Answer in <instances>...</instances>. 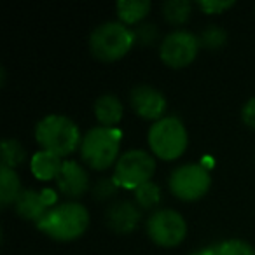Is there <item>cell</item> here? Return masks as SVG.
Segmentation results:
<instances>
[{
  "instance_id": "2e32d148",
  "label": "cell",
  "mask_w": 255,
  "mask_h": 255,
  "mask_svg": "<svg viewBox=\"0 0 255 255\" xmlns=\"http://www.w3.org/2000/svg\"><path fill=\"white\" fill-rule=\"evenodd\" d=\"M21 182L12 168L0 166V203L2 206L14 205L21 194Z\"/></svg>"
},
{
  "instance_id": "277c9868",
  "label": "cell",
  "mask_w": 255,
  "mask_h": 255,
  "mask_svg": "<svg viewBox=\"0 0 255 255\" xmlns=\"http://www.w3.org/2000/svg\"><path fill=\"white\" fill-rule=\"evenodd\" d=\"M147 142L154 156L164 161H173L185 152L189 135L180 117L164 116L149 128Z\"/></svg>"
},
{
  "instance_id": "6da1fadb",
  "label": "cell",
  "mask_w": 255,
  "mask_h": 255,
  "mask_svg": "<svg viewBox=\"0 0 255 255\" xmlns=\"http://www.w3.org/2000/svg\"><path fill=\"white\" fill-rule=\"evenodd\" d=\"M89 212L77 201H67L51 206L37 222V229L56 241H74L86 233Z\"/></svg>"
},
{
  "instance_id": "e0dca14e",
  "label": "cell",
  "mask_w": 255,
  "mask_h": 255,
  "mask_svg": "<svg viewBox=\"0 0 255 255\" xmlns=\"http://www.w3.org/2000/svg\"><path fill=\"white\" fill-rule=\"evenodd\" d=\"M117 16L124 25H135L140 23L150 12L149 0H119L116 5Z\"/></svg>"
},
{
  "instance_id": "4fadbf2b",
  "label": "cell",
  "mask_w": 255,
  "mask_h": 255,
  "mask_svg": "<svg viewBox=\"0 0 255 255\" xmlns=\"http://www.w3.org/2000/svg\"><path fill=\"white\" fill-rule=\"evenodd\" d=\"M105 219L116 233H131L140 222V208L131 201H117L109 206Z\"/></svg>"
},
{
  "instance_id": "603a6c76",
  "label": "cell",
  "mask_w": 255,
  "mask_h": 255,
  "mask_svg": "<svg viewBox=\"0 0 255 255\" xmlns=\"http://www.w3.org/2000/svg\"><path fill=\"white\" fill-rule=\"evenodd\" d=\"M117 189H119V185H117V182L114 178H102L93 187V194H95L96 199H107L116 194Z\"/></svg>"
},
{
  "instance_id": "8fae6325",
  "label": "cell",
  "mask_w": 255,
  "mask_h": 255,
  "mask_svg": "<svg viewBox=\"0 0 255 255\" xmlns=\"http://www.w3.org/2000/svg\"><path fill=\"white\" fill-rule=\"evenodd\" d=\"M54 205H56V192L53 189H42L40 192L26 189L19 194L18 201L14 203V208L19 217L39 222L46 215L47 210Z\"/></svg>"
},
{
  "instance_id": "9a60e30c",
  "label": "cell",
  "mask_w": 255,
  "mask_h": 255,
  "mask_svg": "<svg viewBox=\"0 0 255 255\" xmlns=\"http://www.w3.org/2000/svg\"><path fill=\"white\" fill-rule=\"evenodd\" d=\"M124 107L123 102L116 95H102L95 102V117L102 126L116 128V124L123 119Z\"/></svg>"
},
{
  "instance_id": "30bf717a",
  "label": "cell",
  "mask_w": 255,
  "mask_h": 255,
  "mask_svg": "<svg viewBox=\"0 0 255 255\" xmlns=\"http://www.w3.org/2000/svg\"><path fill=\"white\" fill-rule=\"evenodd\" d=\"M129 103H131L133 110L143 119L150 121H159L164 117L166 112V98L159 89L152 88V86L140 84L131 89L129 93Z\"/></svg>"
},
{
  "instance_id": "d6986e66",
  "label": "cell",
  "mask_w": 255,
  "mask_h": 255,
  "mask_svg": "<svg viewBox=\"0 0 255 255\" xmlns=\"http://www.w3.org/2000/svg\"><path fill=\"white\" fill-rule=\"evenodd\" d=\"M161 201V189L154 182H147V184L140 185L138 189H135V203L138 208L150 210L156 208Z\"/></svg>"
},
{
  "instance_id": "8992f818",
  "label": "cell",
  "mask_w": 255,
  "mask_h": 255,
  "mask_svg": "<svg viewBox=\"0 0 255 255\" xmlns=\"http://www.w3.org/2000/svg\"><path fill=\"white\" fill-rule=\"evenodd\" d=\"M168 185L171 194L182 201H198L212 187V175L201 163L180 164L170 173Z\"/></svg>"
},
{
  "instance_id": "cb8c5ba5",
  "label": "cell",
  "mask_w": 255,
  "mask_h": 255,
  "mask_svg": "<svg viewBox=\"0 0 255 255\" xmlns=\"http://www.w3.org/2000/svg\"><path fill=\"white\" fill-rule=\"evenodd\" d=\"M233 5V0H201V2H198V7L206 14H219V12L227 11Z\"/></svg>"
},
{
  "instance_id": "52a82bcc",
  "label": "cell",
  "mask_w": 255,
  "mask_h": 255,
  "mask_svg": "<svg viewBox=\"0 0 255 255\" xmlns=\"http://www.w3.org/2000/svg\"><path fill=\"white\" fill-rule=\"evenodd\" d=\"M156 171V161L152 154L142 149H131L121 154L114 168V180L119 187L138 189L140 185L147 184Z\"/></svg>"
},
{
  "instance_id": "5b68a950",
  "label": "cell",
  "mask_w": 255,
  "mask_h": 255,
  "mask_svg": "<svg viewBox=\"0 0 255 255\" xmlns=\"http://www.w3.org/2000/svg\"><path fill=\"white\" fill-rule=\"evenodd\" d=\"M135 32L121 21H107L96 26L89 37L93 56L102 61H117L135 44Z\"/></svg>"
},
{
  "instance_id": "5bb4252c",
  "label": "cell",
  "mask_w": 255,
  "mask_h": 255,
  "mask_svg": "<svg viewBox=\"0 0 255 255\" xmlns=\"http://www.w3.org/2000/svg\"><path fill=\"white\" fill-rule=\"evenodd\" d=\"M61 168H63L61 157L42 149L37 150L32 156V159H30V170H32L33 177L44 182L56 180Z\"/></svg>"
},
{
  "instance_id": "ffe728a7",
  "label": "cell",
  "mask_w": 255,
  "mask_h": 255,
  "mask_svg": "<svg viewBox=\"0 0 255 255\" xmlns=\"http://www.w3.org/2000/svg\"><path fill=\"white\" fill-rule=\"evenodd\" d=\"M0 157H2V166L14 170L16 166H19L26 159V152L18 140L7 138L2 142V154H0Z\"/></svg>"
},
{
  "instance_id": "4316f807",
  "label": "cell",
  "mask_w": 255,
  "mask_h": 255,
  "mask_svg": "<svg viewBox=\"0 0 255 255\" xmlns=\"http://www.w3.org/2000/svg\"><path fill=\"white\" fill-rule=\"evenodd\" d=\"M191 255H215L213 254V245L212 247H205V248H199V250H194Z\"/></svg>"
},
{
  "instance_id": "7a4b0ae2",
  "label": "cell",
  "mask_w": 255,
  "mask_h": 255,
  "mask_svg": "<svg viewBox=\"0 0 255 255\" xmlns=\"http://www.w3.org/2000/svg\"><path fill=\"white\" fill-rule=\"evenodd\" d=\"M35 140L42 150L67 157L77 147H81L82 136L79 126L70 117L61 114H49L37 123Z\"/></svg>"
},
{
  "instance_id": "44dd1931",
  "label": "cell",
  "mask_w": 255,
  "mask_h": 255,
  "mask_svg": "<svg viewBox=\"0 0 255 255\" xmlns=\"http://www.w3.org/2000/svg\"><path fill=\"white\" fill-rule=\"evenodd\" d=\"M215 255H255V248L243 240H226L213 245Z\"/></svg>"
},
{
  "instance_id": "ba28073f",
  "label": "cell",
  "mask_w": 255,
  "mask_h": 255,
  "mask_svg": "<svg viewBox=\"0 0 255 255\" xmlns=\"http://www.w3.org/2000/svg\"><path fill=\"white\" fill-rule=\"evenodd\" d=\"M147 234L159 247H177L185 240L187 224L178 212L161 208L156 210L147 220Z\"/></svg>"
},
{
  "instance_id": "ac0fdd59",
  "label": "cell",
  "mask_w": 255,
  "mask_h": 255,
  "mask_svg": "<svg viewBox=\"0 0 255 255\" xmlns=\"http://www.w3.org/2000/svg\"><path fill=\"white\" fill-rule=\"evenodd\" d=\"M192 11V4L189 0H168L163 5L164 19L171 25H184Z\"/></svg>"
},
{
  "instance_id": "484cf974",
  "label": "cell",
  "mask_w": 255,
  "mask_h": 255,
  "mask_svg": "<svg viewBox=\"0 0 255 255\" xmlns=\"http://www.w3.org/2000/svg\"><path fill=\"white\" fill-rule=\"evenodd\" d=\"M241 119H243V123L248 128L255 129V96L243 105V109H241Z\"/></svg>"
},
{
  "instance_id": "9c48e42d",
  "label": "cell",
  "mask_w": 255,
  "mask_h": 255,
  "mask_svg": "<svg viewBox=\"0 0 255 255\" xmlns=\"http://www.w3.org/2000/svg\"><path fill=\"white\" fill-rule=\"evenodd\" d=\"M199 47H201L199 37L187 30H175L168 33L161 42L159 56L163 63L170 68H184L196 60Z\"/></svg>"
},
{
  "instance_id": "7c38bea8",
  "label": "cell",
  "mask_w": 255,
  "mask_h": 255,
  "mask_svg": "<svg viewBox=\"0 0 255 255\" xmlns=\"http://www.w3.org/2000/svg\"><path fill=\"white\" fill-rule=\"evenodd\" d=\"M56 185L61 194L77 199L88 189V173L77 161H63V168L56 178Z\"/></svg>"
},
{
  "instance_id": "d4e9b609",
  "label": "cell",
  "mask_w": 255,
  "mask_h": 255,
  "mask_svg": "<svg viewBox=\"0 0 255 255\" xmlns=\"http://www.w3.org/2000/svg\"><path fill=\"white\" fill-rule=\"evenodd\" d=\"M135 32V40L136 42H142V44H150L156 40L157 37V30L154 25H140Z\"/></svg>"
},
{
  "instance_id": "3957f363",
  "label": "cell",
  "mask_w": 255,
  "mask_h": 255,
  "mask_svg": "<svg viewBox=\"0 0 255 255\" xmlns=\"http://www.w3.org/2000/svg\"><path fill=\"white\" fill-rule=\"evenodd\" d=\"M121 133L119 128L95 126L91 128L81 142V157L93 170H107L119 159L121 149Z\"/></svg>"
},
{
  "instance_id": "7402d4cb",
  "label": "cell",
  "mask_w": 255,
  "mask_h": 255,
  "mask_svg": "<svg viewBox=\"0 0 255 255\" xmlns=\"http://www.w3.org/2000/svg\"><path fill=\"white\" fill-rule=\"evenodd\" d=\"M226 39H227L226 32L217 25L206 26L201 35H199V42L206 49H219V47H222L226 44Z\"/></svg>"
}]
</instances>
